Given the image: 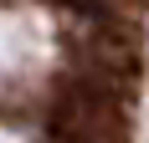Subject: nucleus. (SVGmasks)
<instances>
[{
	"label": "nucleus",
	"instance_id": "20e7f679",
	"mask_svg": "<svg viewBox=\"0 0 149 143\" xmlns=\"http://www.w3.org/2000/svg\"><path fill=\"white\" fill-rule=\"evenodd\" d=\"M52 143H72V138H52Z\"/></svg>",
	"mask_w": 149,
	"mask_h": 143
},
{
	"label": "nucleus",
	"instance_id": "7ed1b4c3",
	"mask_svg": "<svg viewBox=\"0 0 149 143\" xmlns=\"http://www.w3.org/2000/svg\"><path fill=\"white\" fill-rule=\"evenodd\" d=\"M52 5H67V10H77L82 21H103V15H113L108 0H52Z\"/></svg>",
	"mask_w": 149,
	"mask_h": 143
},
{
	"label": "nucleus",
	"instance_id": "f03ea898",
	"mask_svg": "<svg viewBox=\"0 0 149 143\" xmlns=\"http://www.w3.org/2000/svg\"><path fill=\"white\" fill-rule=\"evenodd\" d=\"M82 56H88V77L103 82H139V36L129 26H118L113 15L93 21V31L82 36Z\"/></svg>",
	"mask_w": 149,
	"mask_h": 143
},
{
	"label": "nucleus",
	"instance_id": "f257e3e1",
	"mask_svg": "<svg viewBox=\"0 0 149 143\" xmlns=\"http://www.w3.org/2000/svg\"><path fill=\"white\" fill-rule=\"evenodd\" d=\"M52 133L72 143H129V107L103 77H72L52 107Z\"/></svg>",
	"mask_w": 149,
	"mask_h": 143
}]
</instances>
